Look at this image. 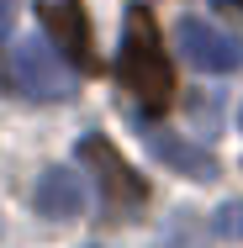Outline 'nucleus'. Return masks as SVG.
Masks as SVG:
<instances>
[{
	"instance_id": "9",
	"label": "nucleus",
	"mask_w": 243,
	"mask_h": 248,
	"mask_svg": "<svg viewBox=\"0 0 243 248\" xmlns=\"http://www.w3.org/2000/svg\"><path fill=\"white\" fill-rule=\"evenodd\" d=\"M11 27H16V0H0V43L11 37Z\"/></svg>"
},
{
	"instance_id": "6",
	"label": "nucleus",
	"mask_w": 243,
	"mask_h": 248,
	"mask_svg": "<svg viewBox=\"0 0 243 248\" xmlns=\"http://www.w3.org/2000/svg\"><path fill=\"white\" fill-rule=\"evenodd\" d=\"M85 180L69 169V164H53L43 169V180H37V211L48 217V222H74L80 211H85Z\"/></svg>"
},
{
	"instance_id": "4",
	"label": "nucleus",
	"mask_w": 243,
	"mask_h": 248,
	"mask_svg": "<svg viewBox=\"0 0 243 248\" xmlns=\"http://www.w3.org/2000/svg\"><path fill=\"white\" fill-rule=\"evenodd\" d=\"M175 48L201 74H233V69H243V43L233 32L201 21V16H180L175 21Z\"/></svg>"
},
{
	"instance_id": "11",
	"label": "nucleus",
	"mask_w": 243,
	"mask_h": 248,
	"mask_svg": "<svg viewBox=\"0 0 243 248\" xmlns=\"http://www.w3.org/2000/svg\"><path fill=\"white\" fill-rule=\"evenodd\" d=\"M217 5H227V0H217Z\"/></svg>"
},
{
	"instance_id": "1",
	"label": "nucleus",
	"mask_w": 243,
	"mask_h": 248,
	"mask_svg": "<svg viewBox=\"0 0 243 248\" xmlns=\"http://www.w3.org/2000/svg\"><path fill=\"white\" fill-rule=\"evenodd\" d=\"M116 79L127 85V95H138V106L148 116H159L175 100V69H169V53H164V37H159V21L148 16L143 5H132L127 21H122Z\"/></svg>"
},
{
	"instance_id": "7",
	"label": "nucleus",
	"mask_w": 243,
	"mask_h": 248,
	"mask_svg": "<svg viewBox=\"0 0 243 248\" xmlns=\"http://www.w3.org/2000/svg\"><path fill=\"white\" fill-rule=\"evenodd\" d=\"M148 148L159 153L169 169L191 174V180H211V174H217V158H206V153L195 148V143H185V138H169V132H153V127H148Z\"/></svg>"
},
{
	"instance_id": "12",
	"label": "nucleus",
	"mask_w": 243,
	"mask_h": 248,
	"mask_svg": "<svg viewBox=\"0 0 243 248\" xmlns=\"http://www.w3.org/2000/svg\"><path fill=\"white\" fill-rule=\"evenodd\" d=\"M238 5H243V0H238Z\"/></svg>"
},
{
	"instance_id": "10",
	"label": "nucleus",
	"mask_w": 243,
	"mask_h": 248,
	"mask_svg": "<svg viewBox=\"0 0 243 248\" xmlns=\"http://www.w3.org/2000/svg\"><path fill=\"white\" fill-rule=\"evenodd\" d=\"M238 127H243V111H238Z\"/></svg>"
},
{
	"instance_id": "8",
	"label": "nucleus",
	"mask_w": 243,
	"mask_h": 248,
	"mask_svg": "<svg viewBox=\"0 0 243 248\" xmlns=\"http://www.w3.org/2000/svg\"><path fill=\"white\" fill-rule=\"evenodd\" d=\"M217 232L243 238V201H233V206H222V211H217Z\"/></svg>"
},
{
	"instance_id": "3",
	"label": "nucleus",
	"mask_w": 243,
	"mask_h": 248,
	"mask_svg": "<svg viewBox=\"0 0 243 248\" xmlns=\"http://www.w3.org/2000/svg\"><path fill=\"white\" fill-rule=\"evenodd\" d=\"M5 85L16 95H27V100H69L74 85H80V74L48 43H16L11 63H5Z\"/></svg>"
},
{
	"instance_id": "5",
	"label": "nucleus",
	"mask_w": 243,
	"mask_h": 248,
	"mask_svg": "<svg viewBox=\"0 0 243 248\" xmlns=\"http://www.w3.org/2000/svg\"><path fill=\"white\" fill-rule=\"evenodd\" d=\"M37 11H43V27H48V37L58 43V53L69 58V69L74 74H96V43H90V21H85V5L80 0H37Z\"/></svg>"
},
{
	"instance_id": "2",
	"label": "nucleus",
	"mask_w": 243,
	"mask_h": 248,
	"mask_svg": "<svg viewBox=\"0 0 243 248\" xmlns=\"http://www.w3.org/2000/svg\"><path fill=\"white\" fill-rule=\"evenodd\" d=\"M80 158L96 169L100 211H106L111 222H122V217H138V211L148 206V180H143V174H138V169H132V164H127L116 148H111L106 138H96V132H90V138L80 143Z\"/></svg>"
}]
</instances>
